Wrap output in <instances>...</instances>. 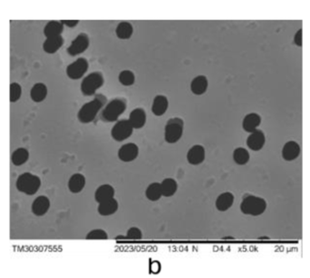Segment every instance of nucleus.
Masks as SVG:
<instances>
[{
  "label": "nucleus",
  "mask_w": 310,
  "mask_h": 278,
  "mask_svg": "<svg viewBox=\"0 0 310 278\" xmlns=\"http://www.w3.org/2000/svg\"><path fill=\"white\" fill-rule=\"evenodd\" d=\"M40 187V178L31 173L21 174L15 182L16 189L26 196H34L39 190Z\"/></svg>",
  "instance_id": "7ed1b4c3"
},
{
  "label": "nucleus",
  "mask_w": 310,
  "mask_h": 278,
  "mask_svg": "<svg viewBox=\"0 0 310 278\" xmlns=\"http://www.w3.org/2000/svg\"><path fill=\"white\" fill-rule=\"evenodd\" d=\"M184 121L180 117L169 119L165 127V140L168 144H175L183 136Z\"/></svg>",
  "instance_id": "39448f33"
},
{
  "label": "nucleus",
  "mask_w": 310,
  "mask_h": 278,
  "mask_svg": "<svg viewBox=\"0 0 310 278\" xmlns=\"http://www.w3.org/2000/svg\"><path fill=\"white\" fill-rule=\"evenodd\" d=\"M106 103H107L106 96L103 95H97L93 100L87 102L81 106V108L77 113L78 120L83 124H88L94 121L98 112L101 110L102 107L105 106Z\"/></svg>",
  "instance_id": "f257e3e1"
},
{
  "label": "nucleus",
  "mask_w": 310,
  "mask_h": 278,
  "mask_svg": "<svg viewBox=\"0 0 310 278\" xmlns=\"http://www.w3.org/2000/svg\"><path fill=\"white\" fill-rule=\"evenodd\" d=\"M104 85V77L99 72H92L87 75L80 85L82 94L84 96H94L102 86Z\"/></svg>",
  "instance_id": "423d86ee"
},
{
  "label": "nucleus",
  "mask_w": 310,
  "mask_h": 278,
  "mask_svg": "<svg viewBox=\"0 0 310 278\" xmlns=\"http://www.w3.org/2000/svg\"><path fill=\"white\" fill-rule=\"evenodd\" d=\"M139 149L136 144L127 143L123 145L118 150V158L122 162H132L138 156Z\"/></svg>",
  "instance_id": "9d476101"
},
{
  "label": "nucleus",
  "mask_w": 310,
  "mask_h": 278,
  "mask_svg": "<svg viewBox=\"0 0 310 278\" xmlns=\"http://www.w3.org/2000/svg\"><path fill=\"white\" fill-rule=\"evenodd\" d=\"M266 137L261 130H256L249 135L247 139V146L253 151H260L264 147Z\"/></svg>",
  "instance_id": "ddd939ff"
},
{
  "label": "nucleus",
  "mask_w": 310,
  "mask_h": 278,
  "mask_svg": "<svg viewBox=\"0 0 310 278\" xmlns=\"http://www.w3.org/2000/svg\"><path fill=\"white\" fill-rule=\"evenodd\" d=\"M29 158V152L24 147L15 149L11 155V162L15 167H20L24 165Z\"/></svg>",
  "instance_id": "a878e982"
},
{
  "label": "nucleus",
  "mask_w": 310,
  "mask_h": 278,
  "mask_svg": "<svg viewBox=\"0 0 310 278\" xmlns=\"http://www.w3.org/2000/svg\"><path fill=\"white\" fill-rule=\"evenodd\" d=\"M249 158H250V156H249V151L246 148L238 147L233 152V159H234L235 163L239 166L246 165L249 162Z\"/></svg>",
  "instance_id": "c756f323"
},
{
  "label": "nucleus",
  "mask_w": 310,
  "mask_h": 278,
  "mask_svg": "<svg viewBox=\"0 0 310 278\" xmlns=\"http://www.w3.org/2000/svg\"><path fill=\"white\" fill-rule=\"evenodd\" d=\"M261 123V117L257 113H250L245 116L242 123V127L245 131L248 133H253L258 130V127Z\"/></svg>",
  "instance_id": "412c9836"
},
{
  "label": "nucleus",
  "mask_w": 310,
  "mask_h": 278,
  "mask_svg": "<svg viewBox=\"0 0 310 278\" xmlns=\"http://www.w3.org/2000/svg\"><path fill=\"white\" fill-rule=\"evenodd\" d=\"M168 108V97L163 95H158L153 100L152 113L157 116H161L166 114Z\"/></svg>",
  "instance_id": "4be33fe9"
},
{
  "label": "nucleus",
  "mask_w": 310,
  "mask_h": 278,
  "mask_svg": "<svg viewBox=\"0 0 310 278\" xmlns=\"http://www.w3.org/2000/svg\"><path fill=\"white\" fill-rule=\"evenodd\" d=\"M206 158V150L201 145H195L188 150L187 159L190 165L198 166L204 162Z\"/></svg>",
  "instance_id": "f8f14e48"
},
{
  "label": "nucleus",
  "mask_w": 310,
  "mask_h": 278,
  "mask_svg": "<svg viewBox=\"0 0 310 278\" xmlns=\"http://www.w3.org/2000/svg\"><path fill=\"white\" fill-rule=\"evenodd\" d=\"M302 29H300L296 33L295 37H294V42L296 45L299 46H302Z\"/></svg>",
  "instance_id": "f704fd0d"
},
{
  "label": "nucleus",
  "mask_w": 310,
  "mask_h": 278,
  "mask_svg": "<svg viewBox=\"0 0 310 278\" xmlns=\"http://www.w3.org/2000/svg\"><path fill=\"white\" fill-rule=\"evenodd\" d=\"M114 197H115V189L109 184H104L99 186L95 192V200L98 204L112 199Z\"/></svg>",
  "instance_id": "a211bd4d"
},
{
  "label": "nucleus",
  "mask_w": 310,
  "mask_h": 278,
  "mask_svg": "<svg viewBox=\"0 0 310 278\" xmlns=\"http://www.w3.org/2000/svg\"><path fill=\"white\" fill-rule=\"evenodd\" d=\"M47 96V87L43 83H36L32 86L30 91L31 99L35 103H40L46 99Z\"/></svg>",
  "instance_id": "393cba45"
},
{
  "label": "nucleus",
  "mask_w": 310,
  "mask_h": 278,
  "mask_svg": "<svg viewBox=\"0 0 310 278\" xmlns=\"http://www.w3.org/2000/svg\"><path fill=\"white\" fill-rule=\"evenodd\" d=\"M9 89H10L9 99H10L11 103L18 101L20 99L21 95H22V87H21L20 85L16 82H13L10 84Z\"/></svg>",
  "instance_id": "2f4dec72"
},
{
  "label": "nucleus",
  "mask_w": 310,
  "mask_h": 278,
  "mask_svg": "<svg viewBox=\"0 0 310 278\" xmlns=\"http://www.w3.org/2000/svg\"><path fill=\"white\" fill-rule=\"evenodd\" d=\"M50 200L46 196H39L32 203L31 210L36 217H44L50 209Z\"/></svg>",
  "instance_id": "9b49d317"
},
{
  "label": "nucleus",
  "mask_w": 310,
  "mask_h": 278,
  "mask_svg": "<svg viewBox=\"0 0 310 278\" xmlns=\"http://www.w3.org/2000/svg\"><path fill=\"white\" fill-rule=\"evenodd\" d=\"M127 238L129 240H140L142 238V231L136 227L130 228L127 230Z\"/></svg>",
  "instance_id": "72a5a7b5"
},
{
  "label": "nucleus",
  "mask_w": 310,
  "mask_h": 278,
  "mask_svg": "<svg viewBox=\"0 0 310 278\" xmlns=\"http://www.w3.org/2000/svg\"><path fill=\"white\" fill-rule=\"evenodd\" d=\"M63 44H64V39L62 35L46 38V40L43 43V50L47 54H55L61 48Z\"/></svg>",
  "instance_id": "5701e85b"
},
{
  "label": "nucleus",
  "mask_w": 310,
  "mask_h": 278,
  "mask_svg": "<svg viewBox=\"0 0 310 278\" xmlns=\"http://www.w3.org/2000/svg\"><path fill=\"white\" fill-rule=\"evenodd\" d=\"M60 22L63 25H66L68 27H75L79 23V20H61Z\"/></svg>",
  "instance_id": "c9c22d12"
},
{
  "label": "nucleus",
  "mask_w": 310,
  "mask_h": 278,
  "mask_svg": "<svg viewBox=\"0 0 310 278\" xmlns=\"http://www.w3.org/2000/svg\"><path fill=\"white\" fill-rule=\"evenodd\" d=\"M133 130H134V128L130 125L128 120L127 119L119 120L115 124V126L112 128L111 137L116 141L122 142L131 137Z\"/></svg>",
  "instance_id": "0eeeda50"
},
{
  "label": "nucleus",
  "mask_w": 310,
  "mask_h": 278,
  "mask_svg": "<svg viewBox=\"0 0 310 278\" xmlns=\"http://www.w3.org/2000/svg\"><path fill=\"white\" fill-rule=\"evenodd\" d=\"M107 238H108L107 233L104 229H100V228L93 229L87 233L86 236L87 240H104V239H107Z\"/></svg>",
  "instance_id": "473e14b6"
},
{
  "label": "nucleus",
  "mask_w": 310,
  "mask_h": 278,
  "mask_svg": "<svg viewBox=\"0 0 310 278\" xmlns=\"http://www.w3.org/2000/svg\"><path fill=\"white\" fill-rule=\"evenodd\" d=\"M89 46V37L87 34L81 33L76 36V38L72 41L70 46L67 47L66 52L69 56H76L82 54L87 50Z\"/></svg>",
  "instance_id": "1a4fd4ad"
},
{
  "label": "nucleus",
  "mask_w": 310,
  "mask_h": 278,
  "mask_svg": "<svg viewBox=\"0 0 310 278\" xmlns=\"http://www.w3.org/2000/svg\"><path fill=\"white\" fill-rule=\"evenodd\" d=\"M145 195L149 201H152V202L158 201L163 197L160 183L156 182L150 184L147 187Z\"/></svg>",
  "instance_id": "c85d7f7f"
},
{
  "label": "nucleus",
  "mask_w": 310,
  "mask_h": 278,
  "mask_svg": "<svg viewBox=\"0 0 310 278\" xmlns=\"http://www.w3.org/2000/svg\"><path fill=\"white\" fill-rule=\"evenodd\" d=\"M209 87V80L207 76L199 75L194 78L190 84V89L195 95L201 96L205 94Z\"/></svg>",
  "instance_id": "6ab92c4d"
},
{
  "label": "nucleus",
  "mask_w": 310,
  "mask_h": 278,
  "mask_svg": "<svg viewBox=\"0 0 310 278\" xmlns=\"http://www.w3.org/2000/svg\"><path fill=\"white\" fill-rule=\"evenodd\" d=\"M63 30H64V25L60 21L51 20L45 25L43 32L46 38H49V37L61 35Z\"/></svg>",
  "instance_id": "b1692460"
},
{
  "label": "nucleus",
  "mask_w": 310,
  "mask_h": 278,
  "mask_svg": "<svg viewBox=\"0 0 310 278\" xmlns=\"http://www.w3.org/2000/svg\"><path fill=\"white\" fill-rule=\"evenodd\" d=\"M127 120L129 121L134 129H140L146 125V122H147L146 112L143 108H139V107L135 108L130 113L129 118Z\"/></svg>",
  "instance_id": "4468645a"
},
{
  "label": "nucleus",
  "mask_w": 310,
  "mask_h": 278,
  "mask_svg": "<svg viewBox=\"0 0 310 278\" xmlns=\"http://www.w3.org/2000/svg\"><path fill=\"white\" fill-rule=\"evenodd\" d=\"M127 108V102L123 98H114L108 102L101 113V118L106 122L117 121Z\"/></svg>",
  "instance_id": "20e7f679"
},
{
  "label": "nucleus",
  "mask_w": 310,
  "mask_h": 278,
  "mask_svg": "<svg viewBox=\"0 0 310 278\" xmlns=\"http://www.w3.org/2000/svg\"><path fill=\"white\" fill-rule=\"evenodd\" d=\"M300 154V145L295 141L287 142L282 149V157L287 161H292L298 158Z\"/></svg>",
  "instance_id": "aec40b11"
},
{
  "label": "nucleus",
  "mask_w": 310,
  "mask_h": 278,
  "mask_svg": "<svg viewBox=\"0 0 310 278\" xmlns=\"http://www.w3.org/2000/svg\"><path fill=\"white\" fill-rule=\"evenodd\" d=\"M85 187H86V178L80 173H76L72 175L67 183V187L69 191L73 194L81 192Z\"/></svg>",
  "instance_id": "f3484780"
},
{
  "label": "nucleus",
  "mask_w": 310,
  "mask_h": 278,
  "mask_svg": "<svg viewBox=\"0 0 310 278\" xmlns=\"http://www.w3.org/2000/svg\"><path fill=\"white\" fill-rule=\"evenodd\" d=\"M135 75L132 71L123 70L120 72L119 76H118V80L120 82V84H122L123 86H130L134 85L135 83Z\"/></svg>",
  "instance_id": "7c9ffc66"
},
{
  "label": "nucleus",
  "mask_w": 310,
  "mask_h": 278,
  "mask_svg": "<svg viewBox=\"0 0 310 278\" xmlns=\"http://www.w3.org/2000/svg\"><path fill=\"white\" fill-rule=\"evenodd\" d=\"M268 204L264 198L256 196H247L240 204V211L246 216L260 217L267 210Z\"/></svg>",
  "instance_id": "f03ea898"
},
{
  "label": "nucleus",
  "mask_w": 310,
  "mask_h": 278,
  "mask_svg": "<svg viewBox=\"0 0 310 278\" xmlns=\"http://www.w3.org/2000/svg\"><path fill=\"white\" fill-rule=\"evenodd\" d=\"M163 197H173L178 191V183L173 178H165L162 182L160 183Z\"/></svg>",
  "instance_id": "bb28decb"
},
{
  "label": "nucleus",
  "mask_w": 310,
  "mask_h": 278,
  "mask_svg": "<svg viewBox=\"0 0 310 278\" xmlns=\"http://www.w3.org/2000/svg\"><path fill=\"white\" fill-rule=\"evenodd\" d=\"M119 208V204L117 199L112 198L105 202L99 203L97 207V213L102 217H110L117 213Z\"/></svg>",
  "instance_id": "dca6fc26"
},
{
  "label": "nucleus",
  "mask_w": 310,
  "mask_h": 278,
  "mask_svg": "<svg viewBox=\"0 0 310 278\" xmlns=\"http://www.w3.org/2000/svg\"><path fill=\"white\" fill-rule=\"evenodd\" d=\"M87 69H88V62L87 59L79 57L70 65L66 66V76L70 79L77 80L83 77V76L87 73Z\"/></svg>",
  "instance_id": "6e6552de"
},
{
  "label": "nucleus",
  "mask_w": 310,
  "mask_h": 278,
  "mask_svg": "<svg viewBox=\"0 0 310 278\" xmlns=\"http://www.w3.org/2000/svg\"><path fill=\"white\" fill-rule=\"evenodd\" d=\"M133 25L127 21L120 22L116 28V35L119 39H129L133 35Z\"/></svg>",
  "instance_id": "cd10ccee"
},
{
  "label": "nucleus",
  "mask_w": 310,
  "mask_h": 278,
  "mask_svg": "<svg viewBox=\"0 0 310 278\" xmlns=\"http://www.w3.org/2000/svg\"><path fill=\"white\" fill-rule=\"evenodd\" d=\"M234 201L235 197L232 193L224 192L217 197L215 206L219 212H226L232 208Z\"/></svg>",
  "instance_id": "2eb2a0df"
}]
</instances>
